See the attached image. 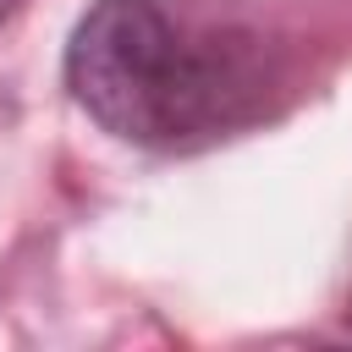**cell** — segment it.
<instances>
[{
	"label": "cell",
	"mask_w": 352,
	"mask_h": 352,
	"mask_svg": "<svg viewBox=\"0 0 352 352\" xmlns=\"http://www.w3.org/2000/svg\"><path fill=\"white\" fill-rule=\"evenodd\" d=\"M66 88L121 143L198 148L258 116L264 60L165 0H94L66 38Z\"/></svg>",
	"instance_id": "1"
},
{
	"label": "cell",
	"mask_w": 352,
	"mask_h": 352,
	"mask_svg": "<svg viewBox=\"0 0 352 352\" xmlns=\"http://www.w3.org/2000/svg\"><path fill=\"white\" fill-rule=\"evenodd\" d=\"M16 11H22V0H0V22H11Z\"/></svg>",
	"instance_id": "2"
}]
</instances>
